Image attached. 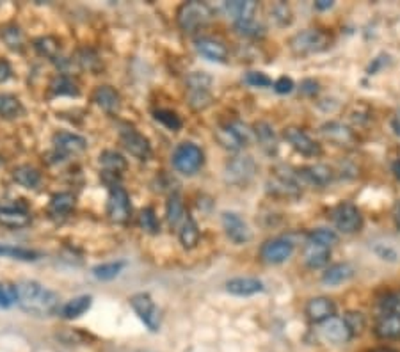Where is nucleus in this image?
Here are the masks:
<instances>
[{"instance_id":"nucleus-14","label":"nucleus","mask_w":400,"mask_h":352,"mask_svg":"<svg viewBox=\"0 0 400 352\" xmlns=\"http://www.w3.org/2000/svg\"><path fill=\"white\" fill-rule=\"evenodd\" d=\"M320 134L324 136V139L333 143L334 146L340 148H354L358 139H356V134L349 129L347 125L340 121H327L320 126Z\"/></svg>"},{"instance_id":"nucleus-23","label":"nucleus","mask_w":400,"mask_h":352,"mask_svg":"<svg viewBox=\"0 0 400 352\" xmlns=\"http://www.w3.org/2000/svg\"><path fill=\"white\" fill-rule=\"evenodd\" d=\"M226 290L231 296L249 297L264 292V283L256 278H234L226 283Z\"/></svg>"},{"instance_id":"nucleus-20","label":"nucleus","mask_w":400,"mask_h":352,"mask_svg":"<svg viewBox=\"0 0 400 352\" xmlns=\"http://www.w3.org/2000/svg\"><path fill=\"white\" fill-rule=\"evenodd\" d=\"M54 146H56L57 151L64 155H77L86 151L87 148V141L84 139L82 136L79 134H71V132H57L52 139Z\"/></svg>"},{"instance_id":"nucleus-39","label":"nucleus","mask_w":400,"mask_h":352,"mask_svg":"<svg viewBox=\"0 0 400 352\" xmlns=\"http://www.w3.org/2000/svg\"><path fill=\"white\" fill-rule=\"evenodd\" d=\"M126 267L125 262H107V263H100L96 267H93V276L98 279V281H111V279L118 278L121 274L123 268Z\"/></svg>"},{"instance_id":"nucleus-25","label":"nucleus","mask_w":400,"mask_h":352,"mask_svg":"<svg viewBox=\"0 0 400 352\" xmlns=\"http://www.w3.org/2000/svg\"><path fill=\"white\" fill-rule=\"evenodd\" d=\"M75 208V196L70 192H59L54 194L49 203V213L54 219H63V217L70 216Z\"/></svg>"},{"instance_id":"nucleus-36","label":"nucleus","mask_w":400,"mask_h":352,"mask_svg":"<svg viewBox=\"0 0 400 352\" xmlns=\"http://www.w3.org/2000/svg\"><path fill=\"white\" fill-rule=\"evenodd\" d=\"M199 228L196 224V221L192 217L187 216V219L184 221L180 228V244L184 246L185 249H194L196 246L199 244Z\"/></svg>"},{"instance_id":"nucleus-48","label":"nucleus","mask_w":400,"mask_h":352,"mask_svg":"<svg viewBox=\"0 0 400 352\" xmlns=\"http://www.w3.org/2000/svg\"><path fill=\"white\" fill-rule=\"evenodd\" d=\"M344 321L345 324L349 326V329H351L352 336L361 335L366 326V318L361 311H347V313L344 315Z\"/></svg>"},{"instance_id":"nucleus-44","label":"nucleus","mask_w":400,"mask_h":352,"mask_svg":"<svg viewBox=\"0 0 400 352\" xmlns=\"http://www.w3.org/2000/svg\"><path fill=\"white\" fill-rule=\"evenodd\" d=\"M292 16L294 14H292V9H290L289 4L278 2L271 7V20L274 21L276 25H279V27H286V25L292 24V20H294Z\"/></svg>"},{"instance_id":"nucleus-37","label":"nucleus","mask_w":400,"mask_h":352,"mask_svg":"<svg viewBox=\"0 0 400 352\" xmlns=\"http://www.w3.org/2000/svg\"><path fill=\"white\" fill-rule=\"evenodd\" d=\"M0 256L11 260H20V262H36L41 255H39L38 251H32V249H27V248L0 244Z\"/></svg>"},{"instance_id":"nucleus-33","label":"nucleus","mask_w":400,"mask_h":352,"mask_svg":"<svg viewBox=\"0 0 400 352\" xmlns=\"http://www.w3.org/2000/svg\"><path fill=\"white\" fill-rule=\"evenodd\" d=\"M50 91H52L56 96H77L80 93L77 81L70 75H57L54 77V81L50 82Z\"/></svg>"},{"instance_id":"nucleus-24","label":"nucleus","mask_w":400,"mask_h":352,"mask_svg":"<svg viewBox=\"0 0 400 352\" xmlns=\"http://www.w3.org/2000/svg\"><path fill=\"white\" fill-rule=\"evenodd\" d=\"M224 11L228 16L234 18V24L237 21L254 20V14L258 11V2L254 0H234V2H224Z\"/></svg>"},{"instance_id":"nucleus-46","label":"nucleus","mask_w":400,"mask_h":352,"mask_svg":"<svg viewBox=\"0 0 400 352\" xmlns=\"http://www.w3.org/2000/svg\"><path fill=\"white\" fill-rule=\"evenodd\" d=\"M154 118L157 119L159 123H162L166 129L173 130V132H176V130L181 129L180 116H178L176 112L169 111V109H159V111L154 112Z\"/></svg>"},{"instance_id":"nucleus-32","label":"nucleus","mask_w":400,"mask_h":352,"mask_svg":"<svg viewBox=\"0 0 400 352\" xmlns=\"http://www.w3.org/2000/svg\"><path fill=\"white\" fill-rule=\"evenodd\" d=\"M0 39L6 43L7 49L14 50V52H20V50H24L25 36L18 25L7 24V25H4V27H0Z\"/></svg>"},{"instance_id":"nucleus-12","label":"nucleus","mask_w":400,"mask_h":352,"mask_svg":"<svg viewBox=\"0 0 400 352\" xmlns=\"http://www.w3.org/2000/svg\"><path fill=\"white\" fill-rule=\"evenodd\" d=\"M283 137L286 139V143L297 151V154L304 155V157H319L322 154V148L317 141L311 139L304 130L297 129V126H289L283 132Z\"/></svg>"},{"instance_id":"nucleus-21","label":"nucleus","mask_w":400,"mask_h":352,"mask_svg":"<svg viewBox=\"0 0 400 352\" xmlns=\"http://www.w3.org/2000/svg\"><path fill=\"white\" fill-rule=\"evenodd\" d=\"M93 101L101 109V111L109 112V114H114L121 107V96L114 88L111 86H98L93 91Z\"/></svg>"},{"instance_id":"nucleus-55","label":"nucleus","mask_w":400,"mask_h":352,"mask_svg":"<svg viewBox=\"0 0 400 352\" xmlns=\"http://www.w3.org/2000/svg\"><path fill=\"white\" fill-rule=\"evenodd\" d=\"M13 75V68L7 63L6 59H0V84L9 81V77Z\"/></svg>"},{"instance_id":"nucleus-1","label":"nucleus","mask_w":400,"mask_h":352,"mask_svg":"<svg viewBox=\"0 0 400 352\" xmlns=\"http://www.w3.org/2000/svg\"><path fill=\"white\" fill-rule=\"evenodd\" d=\"M18 304L34 317H52L59 311V296L38 281H24L18 285Z\"/></svg>"},{"instance_id":"nucleus-16","label":"nucleus","mask_w":400,"mask_h":352,"mask_svg":"<svg viewBox=\"0 0 400 352\" xmlns=\"http://www.w3.org/2000/svg\"><path fill=\"white\" fill-rule=\"evenodd\" d=\"M297 176L301 181L314 187H327L334 180V169L326 164H311L303 166L297 169Z\"/></svg>"},{"instance_id":"nucleus-6","label":"nucleus","mask_w":400,"mask_h":352,"mask_svg":"<svg viewBox=\"0 0 400 352\" xmlns=\"http://www.w3.org/2000/svg\"><path fill=\"white\" fill-rule=\"evenodd\" d=\"M331 219H333L336 230H340L345 235L356 233L363 228L361 210L352 203H340V205L334 206L333 212H331Z\"/></svg>"},{"instance_id":"nucleus-45","label":"nucleus","mask_w":400,"mask_h":352,"mask_svg":"<svg viewBox=\"0 0 400 352\" xmlns=\"http://www.w3.org/2000/svg\"><path fill=\"white\" fill-rule=\"evenodd\" d=\"M214 79L206 71H194L187 77V91H210Z\"/></svg>"},{"instance_id":"nucleus-53","label":"nucleus","mask_w":400,"mask_h":352,"mask_svg":"<svg viewBox=\"0 0 400 352\" xmlns=\"http://www.w3.org/2000/svg\"><path fill=\"white\" fill-rule=\"evenodd\" d=\"M246 82L253 86V88H269V86H272L271 79L265 74H261V71H249L246 75Z\"/></svg>"},{"instance_id":"nucleus-30","label":"nucleus","mask_w":400,"mask_h":352,"mask_svg":"<svg viewBox=\"0 0 400 352\" xmlns=\"http://www.w3.org/2000/svg\"><path fill=\"white\" fill-rule=\"evenodd\" d=\"M93 304V297L91 296H79L75 299L68 301L63 308L59 310L61 317L66 318V321H74V318L82 317L87 310L91 308Z\"/></svg>"},{"instance_id":"nucleus-5","label":"nucleus","mask_w":400,"mask_h":352,"mask_svg":"<svg viewBox=\"0 0 400 352\" xmlns=\"http://www.w3.org/2000/svg\"><path fill=\"white\" fill-rule=\"evenodd\" d=\"M256 171H258V166L253 157H249V155H239V157H234L226 164V169H224V180L231 185L242 187V185H247L251 180H253L254 175H256Z\"/></svg>"},{"instance_id":"nucleus-58","label":"nucleus","mask_w":400,"mask_h":352,"mask_svg":"<svg viewBox=\"0 0 400 352\" xmlns=\"http://www.w3.org/2000/svg\"><path fill=\"white\" fill-rule=\"evenodd\" d=\"M394 221H395V226L400 230V199L395 203V206H394Z\"/></svg>"},{"instance_id":"nucleus-2","label":"nucleus","mask_w":400,"mask_h":352,"mask_svg":"<svg viewBox=\"0 0 400 352\" xmlns=\"http://www.w3.org/2000/svg\"><path fill=\"white\" fill-rule=\"evenodd\" d=\"M214 13L210 9L209 4L198 2V0H191V2H184L176 11V24L184 32H196L199 29L206 27L212 21Z\"/></svg>"},{"instance_id":"nucleus-43","label":"nucleus","mask_w":400,"mask_h":352,"mask_svg":"<svg viewBox=\"0 0 400 352\" xmlns=\"http://www.w3.org/2000/svg\"><path fill=\"white\" fill-rule=\"evenodd\" d=\"M18 304V285L13 281H0V308H7Z\"/></svg>"},{"instance_id":"nucleus-57","label":"nucleus","mask_w":400,"mask_h":352,"mask_svg":"<svg viewBox=\"0 0 400 352\" xmlns=\"http://www.w3.org/2000/svg\"><path fill=\"white\" fill-rule=\"evenodd\" d=\"M333 6H334L333 0H319V2H315V9H319V11L331 9Z\"/></svg>"},{"instance_id":"nucleus-18","label":"nucleus","mask_w":400,"mask_h":352,"mask_svg":"<svg viewBox=\"0 0 400 352\" xmlns=\"http://www.w3.org/2000/svg\"><path fill=\"white\" fill-rule=\"evenodd\" d=\"M336 313V304L329 297H314L306 304V315L314 324H322Z\"/></svg>"},{"instance_id":"nucleus-26","label":"nucleus","mask_w":400,"mask_h":352,"mask_svg":"<svg viewBox=\"0 0 400 352\" xmlns=\"http://www.w3.org/2000/svg\"><path fill=\"white\" fill-rule=\"evenodd\" d=\"M354 267L351 263H334L327 267L322 274V283L329 286H338L341 283H347L354 276Z\"/></svg>"},{"instance_id":"nucleus-11","label":"nucleus","mask_w":400,"mask_h":352,"mask_svg":"<svg viewBox=\"0 0 400 352\" xmlns=\"http://www.w3.org/2000/svg\"><path fill=\"white\" fill-rule=\"evenodd\" d=\"M294 249L296 246L289 238H271L260 248V258L269 265H279L294 255Z\"/></svg>"},{"instance_id":"nucleus-29","label":"nucleus","mask_w":400,"mask_h":352,"mask_svg":"<svg viewBox=\"0 0 400 352\" xmlns=\"http://www.w3.org/2000/svg\"><path fill=\"white\" fill-rule=\"evenodd\" d=\"M254 136H256V141L260 143V146L264 148L265 154L274 155L278 151V137H276L274 129H272L269 123L260 121L254 125Z\"/></svg>"},{"instance_id":"nucleus-42","label":"nucleus","mask_w":400,"mask_h":352,"mask_svg":"<svg viewBox=\"0 0 400 352\" xmlns=\"http://www.w3.org/2000/svg\"><path fill=\"white\" fill-rule=\"evenodd\" d=\"M235 25V31L237 34L244 36V38H251V39H256V38H264L265 36V27L261 24H258L256 20H247V21H237Z\"/></svg>"},{"instance_id":"nucleus-40","label":"nucleus","mask_w":400,"mask_h":352,"mask_svg":"<svg viewBox=\"0 0 400 352\" xmlns=\"http://www.w3.org/2000/svg\"><path fill=\"white\" fill-rule=\"evenodd\" d=\"M100 164L104 166L105 171L107 173H114V175H118V173H121L123 169H126V161L123 159L121 154H118V151H104V154L100 155Z\"/></svg>"},{"instance_id":"nucleus-8","label":"nucleus","mask_w":400,"mask_h":352,"mask_svg":"<svg viewBox=\"0 0 400 352\" xmlns=\"http://www.w3.org/2000/svg\"><path fill=\"white\" fill-rule=\"evenodd\" d=\"M107 216L112 223H126L132 216V205H130V196L121 185H114L109 188L107 198Z\"/></svg>"},{"instance_id":"nucleus-28","label":"nucleus","mask_w":400,"mask_h":352,"mask_svg":"<svg viewBox=\"0 0 400 352\" xmlns=\"http://www.w3.org/2000/svg\"><path fill=\"white\" fill-rule=\"evenodd\" d=\"M331 258V248H324V246L311 244L306 242V248H304V263L310 268H322L329 263Z\"/></svg>"},{"instance_id":"nucleus-51","label":"nucleus","mask_w":400,"mask_h":352,"mask_svg":"<svg viewBox=\"0 0 400 352\" xmlns=\"http://www.w3.org/2000/svg\"><path fill=\"white\" fill-rule=\"evenodd\" d=\"M379 308L383 313L400 315V292H390L384 297H381Z\"/></svg>"},{"instance_id":"nucleus-61","label":"nucleus","mask_w":400,"mask_h":352,"mask_svg":"<svg viewBox=\"0 0 400 352\" xmlns=\"http://www.w3.org/2000/svg\"><path fill=\"white\" fill-rule=\"evenodd\" d=\"M369 352H399L395 349H386V347H381V349H374V351H369Z\"/></svg>"},{"instance_id":"nucleus-34","label":"nucleus","mask_w":400,"mask_h":352,"mask_svg":"<svg viewBox=\"0 0 400 352\" xmlns=\"http://www.w3.org/2000/svg\"><path fill=\"white\" fill-rule=\"evenodd\" d=\"M13 180L25 188H36L41 181V173L32 166H18L13 171Z\"/></svg>"},{"instance_id":"nucleus-56","label":"nucleus","mask_w":400,"mask_h":352,"mask_svg":"<svg viewBox=\"0 0 400 352\" xmlns=\"http://www.w3.org/2000/svg\"><path fill=\"white\" fill-rule=\"evenodd\" d=\"M303 91L306 94H317L319 93V84L315 81H304L303 82Z\"/></svg>"},{"instance_id":"nucleus-7","label":"nucleus","mask_w":400,"mask_h":352,"mask_svg":"<svg viewBox=\"0 0 400 352\" xmlns=\"http://www.w3.org/2000/svg\"><path fill=\"white\" fill-rule=\"evenodd\" d=\"M216 139L219 141V144L224 148V150L239 151L240 148L249 144L251 130L247 129L244 123L231 121L228 123V125L219 126V129L216 130Z\"/></svg>"},{"instance_id":"nucleus-31","label":"nucleus","mask_w":400,"mask_h":352,"mask_svg":"<svg viewBox=\"0 0 400 352\" xmlns=\"http://www.w3.org/2000/svg\"><path fill=\"white\" fill-rule=\"evenodd\" d=\"M166 217H167V223H169L171 228H176L180 226V223H184L187 219L185 216V205L181 201L180 194H171L169 199H167V205H166Z\"/></svg>"},{"instance_id":"nucleus-3","label":"nucleus","mask_w":400,"mask_h":352,"mask_svg":"<svg viewBox=\"0 0 400 352\" xmlns=\"http://www.w3.org/2000/svg\"><path fill=\"white\" fill-rule=\"evenodd\" d=\"M289 45L296 56H314L329 49L331 36L320 29H306L292 36Z\"/></svg>"},{"instance_id":"nucleus-19","label":"nucleus","mask_w":400,"mask_h":352,"mask_svg":"<svg viewBox=\"0 0 400 352\" xmlns=\"http://www.w3.org/2000/svg\"><path fill=\"white\" fill-rule=\"evenodd\" d=\"M320 333L331 343H347L352 338V333L344 318L331 317L329 321L320 324Z\"/></svg>"},{"instance_id":"nucleus-41","label":"nucleus","mask_w":400,"mask_h":352,"mask_svg":"<svg viewBox=\"0 0 400 352\" xmlns=\"http://www.w3.org/2000/svg\"><path fill=\"white\" fill-rule=\"evenodd\" d=\"M306 241L311 242V244L331 248V246L338 242V235L334 233L333 230H329V228H315V230H311L310 233H308Z\"/></svg>"},{"instance_id":"nucleus-4","label":"nucleus","mask_w":400,"mask_h":352,"mask_svg":"<svg viewBox=\"0 0 400 352\" xmlns=\"http://www.w3.org/2000/svg\"><path fill=\"white\" fill-rule=\"evenodd\" d=\"M205 154L194 143H181L173 151V166L181 175H194L201 169Z\"/></svg>"},{"instance_id":"nucleus-50","label":"nucleus","mask_w":400,"mask_h":352,"mask_svg":"<svg viewBox=\"0 0 400 352\" xmlns=\"http://www.w3.org/2000/svg\"><path fill=\"white\" fill-rule=\"evenodd\" d=\"M372 249L381 260H384V262L395 263L400 260V255H399L397 249H395L391 244H388V242H374Z\"/></svg>"},{"instance_id":"nucleus-49","label":"nucleus","mask_w":400,"mask_h":352,"mask_svg":"<svg viewBox=\"0 0 400 352\" xmlns=\"http://www.w3.org/2000/svg\"><path fill=\"white\" fill-rule=\"evenodd\" d=\"M139 224L144 231L148 233H159L160 231V224L157 216H155V210L154 208H143L141 210V216H139Z\"/></svg>"},{"instance_id":"nucleus-15","label":"nucleus","mask_w":400,"mask_h":352,"mask_svg":"<svg viewBox=\"0 0 400 352\" xmlns=\"http://www.w3.org/2000/svg\"><path fill=\"white\" fill-rule=\"evenodd\" d=\"M223 228H224V233L226 237L230 238L234 244L242 246L247 244V242L253 238V233H251L249 226H247L246 221L235 212H224L223 213Z\"/></svg>"},{"instance_id":"nucleus-17","label":"nucleus","mask_w":400,"mask_h":352,"mask_svg":"<svg viewBox=\"0 0 400 352\" xmlns=\"http://www.w3.org/2000/svg\"><path fill=\"white\" fill-rule=\"evenodd\" d=\"M194 45L196 50H198L203 57H206L209 61H214V63H226L228 56H230L228 46L216 38L203 36V38L196 39Z\"/></svg>"},{"instance_id":"nucleus-35","label":"nucleus","mask_w":400,"mask_h":352,"mask_svg":"<svg viewBox=\"0 0 400 352\" xmlns=\"http://www.w3.org/2000/svg\"><path fill=\"white\" fill-rule=\"evenodd\" d=\"M24 114V105L14 94H0V118L16 119Z\"/></svg>"},{"instance_id":"nucleus-47","label":"nucleus","mask_w":400,"mask_h":352,"mask_svg":"<svg viewBox=\"0 0 400 352\" xmlns=\"http://www.w3.org/2000/svg\"><path fill=\"white\" fill-rule=\"evenodd\" d=\"M187 100L194 111H205L212 104V93L210 91H187Z\"/></svg>"},{"instance_id":"nucleus-59","label":"nucleus","mask_w":400,"mask_h":352,"mask_svg":"<svg viewBox=\"0 0 400 352\" xmlns=\"http://www.w3.org/2000/svg\"><path fill=\"white\" fill-rule=\"evenodd\" d=\"M391 126H394L395 134H397V136H400V111L397 112V114H395L394 121H391Z\"/></svg>"},{"instance_id":"nucleus-22","label":"nucleus","mask_w":400,"mask_h":352,"mask_svg":"<svg viewBox=\"0 0 400 352\" xmlns=\"http://www.w3.org/2000/svg\"><path fill=\"white\" fill-rule=\"evenodd\" d=\"M0 224L11 230H20L31 224V213L20 206H0Z\"/></svg>"},{"instance_id":"nucleus-52","label":"nucleus","mask_w":400,"mask_h":352,"mask_svg":"<svg viewBox=\"0 0 400 352\" xmlns=\"http://www.w3.org/2000/svg\"><path fill=\"white\" fill-rule=\"evenodd\" d=\"M79 64L84 68V70H98V66H100V59H98L96 54L93 52V50H80L79 52Z\"/></svg>"},{"instance_id":"nucleus-13","label":"nucleus","mask_w":400,"mask_h":352,"mask_svg":"<svg viewBox=\"0 0 400 352\" xmlns=\"http://www.w3.org/2000/svg\"><path fill=\"white\" fill-rule=\"evenodd\" d=\"M121 137V144L125 146V150L130 155H134L139 161H148L151 157V144L148 141V137H144L143 134L137 132L136 129H123L119 132Z\"/></svg>"},{"instance_id":"nucleus-38","label":"nucleus","mask_w":400,"mask_h":352,"mask_svg":"<svg viewBox=\"0 0 400 352\" xmlns=\"http://www.w3.org/2000/svg\"><path fill=\"white\" fill-rule=\"evenodd\" d=\"M32 46L39 56L46 57V59H56L61 49L59 39H56L54 36H41V38L34 39Z\"/></svg>"},{"instance_id":"nucleus-54","label":"nucleus","mask_w":400,"mask_h":352,"mask_svg":"<svg viewBox=\"0 0 400 352\" xmlns=\"http://www.w3.org/2000/svg\"><path fill=\"white\" fill-rule=\"evenodd\" d=\"M272 86H274L276 93L279 94H289L292 93L294 88H296V84H294V81L290 77H279Z\"/></svg>"},{"instance_id":"nucleus-9","label":"nucleus","mask_w":400,"mask_h":352,"mask_svg":"<svg viewBox=\"0 0 400 352\" xmlns=\"http://www.w3.org/2000/svg\"><path fill=\"white\" fill-rule=\"evenodd\" d=\"M130 306H132V310L136 311L139 321L143 322L150 331L154 333L159 331L160 315L150 293H144V292L134 293V296L130 297Z\"/></svg>"},{"instance_id":"nucleus-60","label":"nucleus","mask_w":400,"mask_h":352,"mask_svg":"<svg viewBox=\"0 0 400 352\" xmlns=\"http://www.w3.org/2000/svg\"><path fill=\"white\" fill-rule=\"evenodd\" d=\"M391 171H394V175L400 180V159H399V161H395L394 164H391Z\"/></svg>"},{"instance_id":"nucleus-10","label":"nucleus","mask_w":400,"mask_h":352,"mask_svg":"<svg viewBox=\"0 0 400 352\" xmlns=\"http://www.w3.org/2000/svg\"><path fill=\"white\" fill-rule=\"evenodd\" d=\"M271 192L281 198H299L301 196V180L296 173L286 171L285 168L276 169V175L272 181H269Z\"/></svg>"},{"instance_id":"nucleus-27","label":"nucleus","mask_w":400,"mask_h":352,"mask_svg":"<svg viewBox=\"0 0 400 352\" xmlns=\"http://www.w3.org/2000/svg\"><path fill=\"white\" fill-rule=\"evenodd\" d=\"M376 335L383 340L400 338V315L383 313L376 324Z\"/></svg>"}]
</instances>
